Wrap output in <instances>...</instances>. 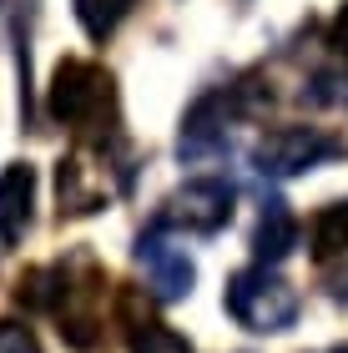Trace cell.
<instances>
[{"label": "cell", "instance_id": "cell-1", "mask_svg": "<svg viewBox=\"0 0 348 353\" xmlns=\"http://www.w3.org/2000/svg\"><path fill=\"white\" fill-rule=\"evenodd\" d=\"M45 111L66 126H81V132H96L116 117V81L112 71L96 66V61L66 56L51 71V86H45Z\"/></svg>", "mask_w": 348, "mask_h": 353}, {"label": "cell", "instance_id": "cell-2", "mask_svg": "<svg viewBox=\"0 0 348 353\" xmlns=\"http://www.w3.org/2000/svg\"><path fill=\"white\" fill-rule=\"evenodd\" d=\"M227 313L237 318V328L247 333H288L298 323V313H303V298H298V288L283 278L273 268H237L227 278Z\"/></svg>", "mask_w": 348, "mask_h": 353}, {"label": "cell", "instance_id": "cell-3", "mask_svg": "<svg viewBox=\"0 0 348 353\" xmlns=\"http://www.w3.org/2000/svg\"><path fill=\"white\" fill-rule=\"evenodd\" d=\"M338 157H348V141L328 126H273L252 141V167L263 176H278V182L303 176L323 162H338Z\"/></svg>", "mask_w": 348, "mask_h": 353}, {"label": "cell", "instance_id": "cell-4", "mask_svg": "<svg viewBox=\"0 0 348 353\" xmlns=\"http://www.w3.org/2000/svg\"><path fill=\"white\" fill-rule=\"evenodd\" d=\"M237 192L227 176H192L182 182L156 212V232H187V237H217L232 222Z\"/></svg>", "mask_w": 348, "mask_h": 353}, {"label": "cell", "instance_id": "cell-5", "mask_svg": "<svg viewBox=\"0 0 348 353\" xmlns=\"http://www.w3.org/2000/svg\"><path fill=\"white\" fill-rule=\"evenodd\" d=\"M232 117H237V101L227 91H212L182 117V137H177V157L182 162H202V157L223 152L227 137H232Z\"/></svg>", "mask_w": 348, "mask_h": 353}, {"label": "cell", "instance_id": "cell-6", "mask_svg": "<svg viewBox=\"0 0 348 353\" xmlns=\"http://www.w3.org/2000/svg\"><path fill=\"white\" fill-rule=\"evenodd\" d=\"M136 263L147 268L152 293L162 303L187 298V293H192V283H197V268H192V258H187V248H177L167 232H141L136 237Z\"/></svg>", "mask_w": 348, "mask_h": 353}, {"label": "cell", "instance_id": "cell-7", "mask_svg": "<svg viewBox=\"0 0 348 353\" xmlns=\"http://www.w3.org/2000/svg\"><path fill=\"white\" fill-rule=\"evenodd\" d=\"M106 172H112V167H106ZM106 172L96 167V157H91V152L61 157V172H56L61 217H86V212H101V207L116 197V187L106 182Z\"/></svg>", "mask_w": 348, "mask_h": 353}, {"label": "cell", "instance_id": "cell-8", "mask_svg": "<svg viewBox=\"0 0 348 353\" xmlns=\"http://www.w3.org/2000/svg\"><path fill=\"white\" fill-rule=\"evenodd\" d=\"M30 212H36V167L10 162L0 172V248H15L25 237Z\"/></svg>", "mask_w": 348, "mask_h": 353}, {"label": "cell", "instance_id": "cell-9", "mask_svg": "<svg viewBox=\"0 0 348 353\" xmlns=\"http://www.w3.org/2000/svg\"><path fill=\"white\" fill-rule=\"evenodd\" d=\"M298 248V217L288 212V202H267L258 228H252V258L258 268H278Z\"/></svg>", "mask_w": 348, "mask_h": 353}, {"label": "cell", "instance_id": "cell-10", "mask_svg": "<svg viewBox=\"0 0 348 353\" xmlns=\"http://www.w3.org/2000/svg\"><path fill=\"white\" fill-rule=\"evenodd\" d=\"M126 348L132 353H197L177 328L156 323V318H126Z\"/></svg>", "mask_w": 348, "mask_h": 353}, {"label": "cell", "instance_id": "cell-11", "mask_svg": "<svg viewBox=\"0 0 348 353\" xmlns=\"http://www.w3.org/2000/svg\"><path fill=\"white\" fill-rule=\"evenodd\" d=\"M348 252V202H334L313 217V258L328 263V258H343Z\"/></svg>", "mask_w": 348, "mask_h": 353}, {"label": "cell", "instance_id": "cell-12", "mask_svg": "<svg viewBox=\"0 0 348 353\" xmlns=\"http://www.w3.org/2000/svg\"><path fill=\"white\" fill-rule=\"evenodd\" d=\"M136 0H76V21H81V30L91 41H106L112 30L132 15Z\"/></svg>", "mask_w": 348, "mask_h": 353}, {"label": "cell", "instance_id": "cell-13", "mask_svg": "<svg viewBox=\"0 0 348 353\" xmlns=\"http://www.w3.org/2000/svg\"><path fill=\"white\" fill-rule=\"evenodd\" d=\"M0 353H41L36 328L21 323V318H0Z\"/></svg>", "mask_w": 348, "mask_h": 353}, {"label": "cell", "instance_id": "cell-14", "mask_svg": "<svg viewBox=\"0 0 348 353\" xmlns=\"http://www.w3.org/2000/svg\"><path fill=\"white\" fill-rule=\"evenodd\" d=\"M328 46H334V51L348 61V0L338 6V15H334V21H328Z\"/></svg>", "mask_w": 348, "mask_h": 353}, {"label": "cell", "instance_id": "cell-15", "mask_svg": "<svg viewBox=\"0 0 348 353\" xmlns=\"http://www.w3.org/2000/svg\"><path fill=\"white\" fill-rule=\"evenodd\" d=\"M328 353H348V348H328Z\"/></svg>", "mask_w": 348, "mask_h": 353}]
</instances>
